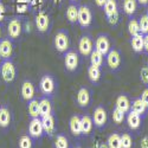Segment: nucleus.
Here are the masks:
<instances>
[{
	"label": "nucleus",
	"instance_id": "obj_23",
	"mask_svg": "<svg viewBox=\"0 0 148 148\" xmlns=\"http://www.w3.org/2000/svg\"><path fill=\"white\" fill-rule=\"evenodd\" d=\"M115 107L117 109H120L121 112H123L125 114H127L129 110H130V101L127 95H120L117 98H116V103H115Z\"/></svg>",
	"mask_w": 148,
	"mask_h": 148
},
{
	"label": "nucleus",
	"instance_id": "obj_45",
	"mask_svg": "<svg viewBox=\"0 0 148 148\" xmlns=\"http://www.w3.org/2000/svg\"><path fill=\"white\" fill-rule=\"evenodd\" d=\"M72 148H82V146L81 145H76L75 147H72Z\"/></svg>",
	"mask_w": 148,
	"mask_h": 148
},
{
	"label": "nucleus",
	"instance_id": "obj_8",
	"mask_svg": "<svg viewBox=\"0 0 148 148\" xmlns=\"http://www.w3.org/2000/svg\"><path fill=\"white\" fill-rule=\"evenodd\" d=\"M106 62L108 68L112 71H117L121 68V63H122V58H121V53L116 49H110V51L106 55Z\"/></svg>",
	"mask_w": 148,
	"mask_h": 148
},
{
	"label": "nucleus",
	"instance_id": "obj_47",
	"mask_svg": "<svg viewBox=\"0 0 148 148\" xmlns=\"http://www.w3.org/2000/svg\"><path fill=\"white\" fill-rule=\"evenodd\" d=\"M53 1H55V3H62L63 0H53Z\"/></svg>",
	"mask_w": 148,
	"mask_h": 148
},
{
	"label": "nucleus",
	"instance_id": "obj_24",
	"mask_svg": "<svg viewBox=\"0 0 148 148\" xmlns=\"http://www.w3.org/2000/svg\"><path fill=\"white\" fill-rule=\"evenodd\" d=\"M65 17L70 24H76L77 19H78V6L75 4H70L66 7Z\"/></svg>",
	"mask_w": 148,
	"mask_h": 148
},
{
	"label": "nucleus",
	"instance_id": "obj_33",
	"mask_svg": "<svg viewBox=\"0 0 148 148\" xmlns=\"http://www.w3.org/2000/svg\"><path fill=\"white\" fill-rule=\"evenodd\" d=\"M53 146L55 148H69V139L63 134H58L55 138Z\"/></svg>",
	"mask_w": 148,
	"mask_h": 148
},
{
	"label": "nucleus",
	"instance_id": "obj_13",
	"mask_svg": "<svg viewBox=\"0 0 148 148\" xmlns=\"http://www.w3.org/2000/svg\"><path fill=\"white\" fill-rule=\"evenodd\" d=\"M13 40H11L10 38H1V40H0V56H1V58L11 59L13 56Z\"/></svg>",
	"mask_w": 148,
	"mask_h": 148
},
{
	"label": "nucleus",
	"instance_id": "obj_50",
	"mask_svg": "<svg viewBox=\"0 0 148 148\" xmlns=\"http://www.w3.org/2000/svg\"><path fill=\"white\" fill-rule=\"evenodd\" d=\"M146 14L148 16V6H147V12H146Z\"/></svg>",
	"mask_w": 148,
	"mask_h": 148
},
{
	"label": "nucleus",
	"instance_id": "obj_38",
	"mask_svg": "<svg viewBox=\"0 0 148 148\" xmlns=\"http://www.w3.org/2000/svg\"><path fill=\"white\" fill-rule=\"evenodd\" d=\"M140 81L142 82V84L148 85V66H142L140 69Z\"/></svg>",
	"mask_w": 148,
	"mask_h": 148
},
{
	"label": "nucleus",
	"instance_id": "obj_32",
	"mask_svg": "<svg viewBox=\"0 0 148 148\" xmlns=\"http://www.w3.org/2000/svg\"><path fill=\"white\" fill-rule=\"evenodd\" d=\"M127 29H128V32L130 34V37H134V36H138L140 34V26H139V20L135 19L134 17H130L129 21H128V25H127Z\"/></svg>",
	"mask_w": 148,
	"mask_h": 148
},
{
	"label": "nucleus",
	"instance_id": "obj_21",
	"mask_svg": "<svg viewBox=\"0 0 148 148\" xmlns=\"http://www.w3.org/2000/svg\"><path fill=\"white\" fill-rule=\"evenodd\" d=\"M147 107L146 104L142 102V100L139 97V98H135V100H133V102H130V110L134 113H136L138 115L140 116H145L146 113H147Z\"/></svg>",
	"mask_w": 148,
	"mask_h": 148
},
{
	"label": "nucleus",
	"instance_id": "obj_27",
	"mask_svg": "<svg viewBox=\"0 0 148 148\" xmlns=\"http://www.w3.org/2000/svg\"><path fill=\"white\" fill-rule=\"evenodd\" d=\"M103 11L106 17H110L113 16L114 13H117L119 11V5H117V0H107L104 6H103Z\"/></svg>",
	"mask_w": 148,
	"mask_h": 148
},
{
	"label": "nucleus",
	"instance_id": "obj_15",
	"mask_svg": "<svg viewBox=\"0 0 148 148\" xmlns=\"http://www.w3.org/2000/svg\"><path fill=\"white\" fill-rule=\"evenodd\" d=\"M76 101H77L78 107H81V108H87V107H89V104H90V102H91V94H90L89 89L85 88V87H82V88L78 90V92H77Z\"/></svg>",
	"mask_w": 148,
	"mask_h": 148
},
{
	"label": "nucleus",
	"instance_id": "obj_36",
	"mask_svg": "<svg viewBox=\"0 0 148 148\" xmlns=\"http://www.w3.org/2000/svg\"><path fill=\"white\" fill-rule=\"evenodd\" d=\"M122 148H133V138L129 133H123L121 135Z\"/></svg>",
	"mask_w": 148,
	"mask_h": 148
},
{
	"label": "nucleus",
	"instance_id": "obj_10",
	"mask_svg": "<svg viewBox=\"0 0 148 148\" xmlns=\"http://www.w3.org/2000/svg\"><path fill=\"white\" fill-rule=\"evenodd\" d=\"M95 49L101 52L103 56H106L109 51H110V39H109V36L106 33H100L97 34L96 39H95Z\"/></svg>",
	"mask_w": 148,
	"mask_h": 148
},
{
	"label": "nucleus",
	"instance_id": "obj_19",
	"mask_svg": "<svg viewBox=\"0 0 148 148\" xmlns=\"http://www.w3.org/2000/svg\"><path fill=\"white\" fill-rule=\"evenodd\" d=\"M69 127H70V132L73 136L76 138H81L82 136V126H81V117L78 115H73L70 119L69 122Z\"/></svg>",
	"mask_w": 148,
	"mask_h": 148
},
{
	"label": "nucleus",
	"instance_id": "obj_2",
	"mask_svg": "<svg viewBox=\"0 0 148 148\" xmlns=\"http://www.w3.org/2000/svg\"><path fill=\"white\" fill-rule=\"evenodd\" d=\"M23 32V20L20 17H12L7 24V34L11 40L20 38Z\"/></svg>",
	"mask_w": 148,
	"mask_h": 148
},
{
	"label": "nucleus",
	"instance_id": "obj_3",
	"mask_svg": "<svg viewBox=\"0 0 148 148\" xmlns=\"http://www.w3.org/2000/svg\"><path fill=\"white\" fill-rule=\"evenodd\" d=\"M55 49L60 52V53H65L69 50V45H70V39H69V33L65 30H59L56 36H55Z\"/></svg>",
	"mask_w": 148,
	"mask_h": 148
},
{
	"label": "nucleus",
	"instance_id": "obj_9",
	"mask_svg": "<svg viewBox=\"0 0 148 148\" xmlns=\"http://www.w3.org/2000/svg\"><path fill=\"white\" fill-rule=\"evenodd\" d=\"M94 40L90 36L85 34V36H82L79 38V42H78V51L79 53L83 56V57H88L90 56L91 51L94 50Z\"/></svg>",
	"mask_w": 148,
	"mask_h": 148
},
{
	"label": "nucleus",
	"instance_id": "obj_11",
	"mask_svg": "<svg viewBox=\"0 0 148 148\" xmlns=\"http://www.w3.org/2000/svg\"><path fill=\"white\" fill-rule=\"evenodd\" d=\"M79 64V57L78 53L76 51H72V50H68L64 55V65L65 69L70 72L72 71H76V69L78 68Z\"/></svg>",
	"mask_w": 148,
	"mask_h": 148
},
{
	"label": "nucleus",
	"instance_id": "obj_20",
	"mask_svg": "<svg viewBox=\"0 0 148 148\" xmlns=\"http://www.w3.org/2000/svg\"><path fill=\"white\" fill-rule=\"evenodd\" d=\"M81 126H82V135H84V136H88V135L91 134L92 128H94L92 119L89 115L81 116Z\"/></svg>",
	"mask_w": 148,
	"mask_h": 148
},
{
	"label": "nucleus",
	"instance_id": "obj_44",
	"mask_svg": "<svg viewBox=\"0 0 148 148\" xmlns=\"http://www.w3.org/2000/svg\"><path fill=\"white\" fill-rule=\"evenodd\" d=\"M136 1L141 6H148V0H136Z\"/></svg>",
	"mask_w": 148,
	"mask_h": 148
},
{
	"label": "nucleus",
	"instance_id": "obj_46",
	"mask_svg": "<svg viewBox=\"0 0 148 148\" xmlns=\"http://www.w3.org/2000/svg\"><path fill=\"white\" fill-rule=\"evenodd\" d=\"M0 40H1V25H0Z\"/></svg>",
	"mask_w": 148,
	"mask_h": 148
},
{
	"label": "nucleus",
	"instance_id": "obj_5",
	"mask_svg": "<svg viewBox=\"0 0 148 148\" xmlns=\"http://www.w3.org/2000/svg\"><path fill=\"white\" fill-rule=\"evenodd\" d=\"M39 89L44 96L51 97L56 90V82H55L53 77L51 75H49V73L44 75L39 82Z\"/></svg>",
	"mask_w": 148,
	"mask_h": 148
},
{
	"label": "nucleus",
	"instance_id": "obj_51",
	"mask_svg": "<svg viewBox=\"0 0 148 148\" xmlns=\"http://www.w3.org/2000/svg\"><path fill=\"white\" fill-rule=\"evenodd\" d=\"M147 66H148V56H147Z\"/></svg>",
	"mask_w": 148,
	"mask_h": 148
},
{
	"label": "nucleus",
	"instance_id": "obj_40",
	"mask_svg": "<svg viewBox=\"0 0 148 148\" xmlns=\"http://www.w3.org/2000/svg\"><path fill=\"white\" fill-rule=\"evenodd\" d=\"M140 147L141 148H148V135H145V136L141 139Z\"/></svg>",
	"mask_w": 148,
	"mask_h": 148
},
{
	"label": "nucleus",
	"instance_id": "obj_25",
	"mask_svg": "<svg viewBox=\"0 0 148 148\" xmlns=\"http://www.w3.org/2000/svg\"><path fill=\"white\" fill-rule=\"evenodd\" d=\"M130 46L134 52L141 53L143 52V34H138L130 38Z\"/></svg>",
	"mask_w": 148,
	"mask_h": 148
},
{
	"label": "nucleus",
	"instance_id": "obj_48",
	"mask_svg": "<svg viewBox=\"0 0 148 148\" xmlns=\"http://www.w3.org/2000/svg\"><path fill=\"white\" fill-rule=\"evenodd\" d=\"M70 1H71V3H77L78 0H70Z\"/></svg>",
	"mask_w": 148,
	"mask_h": 148
},
{
	"label": "nucleus",
	"instance_id": "obj_26",
	"mask_svg": "<svg viewBox=\"0 0 148 148\" xmlns=\"http://www.w3.org/2000/svg\"><path fill=\"white\" fill-rule=\"evenodd\" d=\"M122 8L125 14H127L128 17H133L138 10V1L136 0H123Z\"/></svg>",
	"mask_w": 148,
	"mask_h": 148
},
{
	"label": "nucleus",
	"instance_id": "obj_12",
	"mask_svg": "<svg viewBox=\"0 0 148 148\" xmlns=\"http://www.w3.org/2000/svg\"><path fill=\"white\" fill-rule=\"evenodd\" d=\"M29 135L32 139H40L44 135V129H43L40 117L31 119L29 123Z\"/></svg>",
	"mask_w": 148,
	"mask_h": 148
},
{
	"label": "nucleus",
	"instance_id": "obj_31",
	"mask_svg": "<svg viewBox=\"0 0 148 148\" xmlns=\"http://www.w3.org/2000/svg\"><path fill=\"white\" fill-rule=\"evenodd\" d=\"M107 145L109 148H122L121 145V135L119 133L110 134L107 139Z\"/></svg>",
	"mask_w": 148,
	"mask_h": 148
},
{
	"label": "nucleus",
	"instance_id": "obj_39",
	"mask_svg": "<svg viewBox=\"0 0 148 148\" xmlns=\"http://www.w3.org/2000/svg\"><path fill=\"white\" fill-rule=\"evenodd\" d=\"M140 98L142 100V102L146 104V107L148 108V88H146V89L142 91V94H141Z\"/></svg>",
	"mask_w": 148,
	"mask_h": 148
},
{
	"label": "nucleus",
	"instance_id": "obj_7",
	"mask_svg": "<svg viewBox=\"0 0 148 148\" xmlns=\"http://www.w3.org/2000/svg\"><path fill=\"white\" fill-rule=\"evenodd\" d=\"M34 24L39 33H46L50 29V16L45 11H39L34 17Z\"/></svg>",
	"mask_w": 148,
	"mask_h": 148
},
{
	"label": "nucleus",
	"instance_id": "obj_49",
	"mask_svg": "<svg viewBox=\"0 0 148 148\" xmlns=\"http://www.w3.org/2000/svg\"><path fill=\"white\" fill-rule=\"evenodd\" d=\"M1 60H3V58H1V56H0V65H1Z\"/></svg>",
	"mask_w": 148,
	"mask_h": 148
},
{
	"label": "nucleus",
	"instance_id": "obj_30",
	"mask_svg": "<svg viewBox=\"0 0 148 148\" xmlns=\"http://www.w3.org/2000/svg\"><path fill=\"white\" fill-rule=\"evenodd\" d=\"M88 77L91 83H94V84L98 83V81L101 79V68L90 65L88 68Z\"/></svg>",
	"mask_w": 148,
	"mask_h": 148
},
{
	"label": "nucleus",
	"instance_id": "obj_1",
	"mask_svg": "<svg viewBox=\"0 0 148 148\" xmlns=\"http://www.w3.org/2000/svg\"><path fill=\"white\" fill-rule=\"evenodd\" d=\"M0 73L5 83H12L16 79L17 69L12 59H4L0 65Z\"/></svg>",
	"mask_w": 148,
	"mask_h": 148
},
{
	"label": "nucleus",
	"instance_id": "obj_28",
	"mask_svg": "<svg viewBox=\"0 0 148 148\" xmlns=\"http://www.w3.org/2000/svg\"><path fill=\"white\" fill-rule=\"evenodd\" d=\"M27 112H29V116L31 119L40 117V115H39V100H36V98L30 100L29 104H27Z\"/></svg>",
	"mask_w": 148,
	"mask_h": 148
},
{
	"label": "nucleus",
	"instance_id": "obj_14",
	"mask_svg": "<svg viewBox=\"0 0 148 148\" xmlns=\"http://www.w3.org/2000/svg\"><path fill=\"white\" fill-rule=\"evenodd\" d=\"M40 120H42L44 134L49 135V136H53L55 133H56V122H55L53 114L44 116V117H40Z\"/></svg>",
	"mask_w": 148,
	"mask_h": 148
},
{
	"label": "nucleus",
	"instance_id": "obj_4",
	"mask_svg": "<svg viewBox=\"0 0 148 148\" xmlns=\"http://www.w3.org/2000/svg\"><path fill=\"white\" fill-rule=\"evenodd\" d=\"M92 23V12L88 5L78 6V19L77 24L82 29H88Z\"/></svg>",
	"mask_w": 148,
	"mask_h": 148
},
{
	"label": "nucleus",
	"instance_id": "obj_22",
	"mask_svg": "<svg viewBox=\"0 0 148 148\" xmlns=\"http://www.w3.org/2000/svg\"><path fill=\"white\" fill-rule=\"evenodd\" d=\"M11 123V112L5 106L0 107V128H8Z\"/></svg>",
	"mask_w": 148,
	"mask_h": 148
},
{
	"label": "nucleus",
	"instance_id": "obj_34",
	"mask_svg": "<svg viewBox=\"0 0 148 148\" xmlns=\"http://www.w3.org/2000/svg\"><path fill=\"white\" fill-rule=\"evenodd\" d=\"M33 139L30 135H23L18 140V147L19 148H32L33 147Z\"/></svg>",
	"mask_w": 148,
	"mask_h": 148
},
{
	"label": "nucleus",
	"instance_id": "obj_37",
	"mask_svg": "<svg viewBox=\"0 0 148 148\" xmlns=\"http://www.w3.org/2000/svg\"><path fill=\"white\" fill-rule=\"evenodd\" d=\"M139 26H140L141 34H147L148 33V16L146 13L140 17V19H139Z\"/></svg>",
	"mask_w": 148,
	"mask_h": 148
},
{
	"label": "nucleus",
	"instance_id": "obj_42",
	"mask_svg": "<svg viewBox=\"0 0 148 148\" xmlns=\"http://www.w3.org/2000/svg\"><path fill=\"white\" fill-rule=\"evenodd\" d=\"M94 1H95V4H96L97 7L103 8V6H104V4H106L107 0H94Z\"/></svg>",
	"mask_w": 148,
	"mask_h": 148
},
{
	"label": "nucleus",
	"instance_id": "obj_6",
	"mask_svg": "<svg viewBox=\"0 0 148 148\" xmlns=\"http://www.w3.org/2000/svg\"><path fill=\"white\" fill-rule=\"evenodd\" d=\"M92 122H94V127H96L97 129H102L106 127L107 125V121H108V114H107V110L102 107V106H98L94 109V113H92Z\"/></svg>",
	"mask_w": 148,
	"mask_h": 148
},
{
	"label": "nucleus",
	"instance_id": "obj_16",
	"mask_svg": "<svg viewBox=\"0 0 148 148\" xmlns=\"http://www.w3.org/2000/svg\"><path fill=\"white\" fill-rule=\"evenodd\" d=\"M126 122H127L129 129L138 130L141 127L142 116H140L136 113H134V112H132V110H129V112L126 114Z\"/></svg>",
	"mask_w": 148,
	"mask_h": 148
},
{
	"label": "nucleus",
	"instance_id": "obj_35",
	"mask_svg": "<svg viewBox=\"0 0 148 148\" xmlns=\"http://www.w3.org/2000/svg\"><path fill=\"white\" fill-rule=\"evenodd\" d=\"M112 117H113V121L116 123V125H121V123L126 120V114L121 112L120 109H117L116 107L113 109V113H112Z\"/></svg>",
	"mask_w": 148,
	"mask_h": 148
},
{
	"label": "nucleus",
	"instance_id": "obj_18",
	"mask_svg": "<svg viewBox=\"0 0 148 148\" xmlns=\"http://www.w3.org/2000/svg\"><path fill=\"white\" fill-rule=\"evenodd\" d=\"M21 97L24 98L25 101H30L32 98H34V94H36V89H34V85L31 81H24L21 84Z\"/></svg>",
	"mask_w": 148,
	"mask_h": 148
},
{
	"label": "nucleus",
	"instance_id": "obj_17",
	"mask_svg": "<svg viewBox=\"0 0 148 148\" xmlns=\"http://www.w3.org/2000/svg\"><path fill=\"white\" fill-rule=\"evenodd\" d=\"M53 112V106L50 97H43L39 100V115L40 117L51 115Z\"/></svg>",
	"mask_w": 148,
	"mask_h": 148
},
{
	"label": "nucleus",
	"instance_id": "obj_43",
	"mask_svg": "<svg viewBox=\"0 0 148 148\" xmlns=\"http://www.w3.org/2000/svg\"><path fill=\"white\" fill-rule=\"evenodd\" d=\"M96 148H109V147H108L107 142H98L96 145Z\"/></svg>",
	"mask_w": 148,
	"mask_h": 148
},
{
	"label": "nucleus",
	"instance_id": "obj_29",
	"mask_svg": "<svg viewBox=\"0 0 148 148\" xmlns=\"http://www.w3.org/2000/svg\"><path fill=\"white\" fill-rule=\"evenodd\" d=\"M89 57H90V65L98 66V68L102 66L103 60H104V56L101 52H98L96 49H94V50L91 51V53H90Z\"/></svg>",
	"mask_w": 148,
	"mask_h": 148
},
{
	"label": "nucleus",
	"instance_id": "obj_41",
	"mask_svg": "<svg viewBox=\"0 0 148 148\" xmlns=\"http://www.w3.org/2000/svg\"><path fill=\"white\" fill-rule=\"evenodd\" d=\"M143 51L148 53V33L143 34Z\"/></svg>",
	"mask_w": 148,
	"mask_h": 148
}]
</instances>
